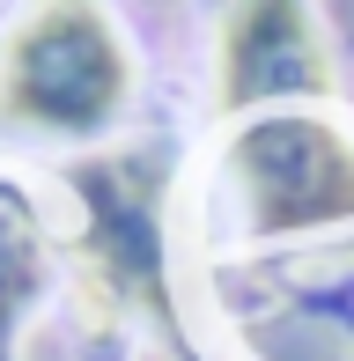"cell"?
<instances>
[{"label":"cell","mask_w":354,"mask_h":361,"mask_svg":"<svg viewBox=\"0 0 354 361\" xmlns=\"http://www.w3.org/2000/svg\"><path fill=\"white\" fill-rule=\"evenodd\" d=\"M126 104V44L96 0H37L0 52V118L37 133H96Z\"/></svg>","instance_id":"1"},{"label":"cell","mask_w":354,"mask_h":361,"mask_svg":"<svg viewBox=\"0 0 354 361\" xmlns=\"http://www.w3.org/2000/svg\"><path fill=\"white\" fill-rule=\"evenodd\" d=\"M229 185L244 236H310L354 221V140L325 118L273 111L229 140Z\"/></svg>","instance_id":"2"},{"label":"cell","mask_w":354,"mask_h":361,"mask_svg":"<svg viewBox=\"0 0 354 361\" xmlns=\"http://www.w3.org/2000/svg\"><path fill=\"white\" fill-rule=\"evenodd\" d=\"M82 192V251L118 302L163 310L170 258H163V162L155 155H96L74 170Z\"/></svg>","instance_id":"3"},{"label":"cell","mask_w":354,"mask_h":361,"mask_svg":"<svg viewBox=\"0 0 354 361\" xmlns=\"http://www.w3.org/2000/svg\"><path fill=\"white\" fill-rule=\"evenodd\" d=\"M325 81L332 74L303 23V0H236L221 30V104L251 111L266 96H317Z\"/></svg>","instance_id":"4"},{"label":"cell","mask_w":354,"mask_h":361,"mask_svg":"<svg viewBox=\"0 0 354 361\" xmlns=\"http://www.w3.org/2000/svg\"><path fill=\"white\" fill-rule=\"evenodd\" d=\"M44 288V228L30 214V200L15 185H0V354H8V332Z\"/></svg>","instance_id":"5"}]
</instances>
